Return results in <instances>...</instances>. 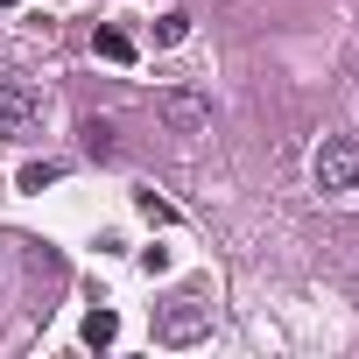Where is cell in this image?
I'll use <instances>...</instances> for the list:
<instances>
[{
    "mask_svg": "<svg viewBox=\"0 0 359 359\" xmlns=\"http://www.w3.org/2000/svg\"><path fill=\"white\" fill-rule=\"evenodd\" d=\"M141 219H155V226H169V219H176V205H169V198H155V191H141Z\"/></svg>",
    "mask_w": 359,
    "mask_h": 359,
    "instance_id": "obj_9",
    "label": "cell"
},
{
    "mask_svg": "<svg viewBox=\"0 0 359 359\" xmlns=\"http://www.w3.org/2000/svg\"><path fill=\"white\" fill-rule=\"evenodd\" d=\"M92 50H99L106 64H134V43H127L120 29H92Z\"/></svg>",
    "mask_w": 359,
    "mask_h": 359,
    "instance_id": "obj_5",
    "label": "cell"
},
{
    "mask_svg": "<svg viewBox=\"0 0 359 359\" xmlns=\"http://www.w3.org/2000/svg\"><path fill=\"white\" fill-rule=\"evenodd\" d=\"M43 127V92L29 78H0V141H29Z\"/></svg>",
    "mask_w": 359,
    "mask_h": 359,
    "instance_id": "obj_2",
    "label": "cell"
},
{
    "mask_svg": "<svg viewBox=\"0 0 359 359\" xmlns=\"http://www.w3.org/2000/svg\"><path fill=\"white\" fill-rule=\"evenodd\" d=\"M78 134H85V155H99V162L113 155V120H85Z\"/></svg>",
    "mask_w": 359,
    "mask_h": 359,
    "instance_id": "obj_8",
    "label": "cell"
},
{
    "mask_svg": "<svg viewBox=\"0 0 359 359\" xmlns=\"http://www.w3.org/2000/svg\"><path fill=\"white\" fill-rule=\"evenodd\" d=\"M184 36H191V15H184V8H169V15L155 22V50H176Z\"/></svg>",
    "mask_w": 359,
    "mask_h": 359,
    "instance_id": "obj_7",
    "label": "cell"
},
{
    "mask_svg": "<svg viewBox=\"0 0 359 359\" xmlns=\"http://www.w3.org/2000/svg\"><path fill=\"white\" fill-rule=\"evenodd\" d=\"M310 184H317L324 198H352V191H359V141H352V134H331V141L317 148Z\"/></svg>",
    "mask_w": 359,
    "mask_h": 359,
    "instance_id": "obj_1",
    "label": "cell"
},
{
    "mask_svg": "<svg viewBox=\"0 0 359 359\" xmlns=\"http://www.w3.org/2000/svg\"><path fill=\"white\" fill-rule=\"evenodd\" d=\"M113 338H120V317H113V310H92V317H85V345H92V352H106Z\"/></svg>",
    "mask_w": 359,
    "mask_h": 359,
    "instance_id": "obj_6",
    "label": "cell"
},
{
    "mask_svg": "<svg viewBox=\"0 0 359 359\" xmlns=\"http://www.w3.org/2000/svg\"><path fill=\"white\" fill-rule=\"evenodd\" d=\"M155 120L176 127V134H205V127H212V99L191 92V85H162V92H155Z\"/></svg>",
    "mask_w": 359,
    "mask_h": 359,
    "instance_id": "obj_3",
    "label": "cell"
},
{
    "mask_svg": "<svg viewBox=\"0 0 359 359\" xmlns=\"http://www.w3.org/2000/svg\"><path fill=\"white\" fill-rule=\"evenodd\" d=\"M43 184H57V162H29L22 169V191H43Z\"/></svg>",
    "mask_w": 359,
    "mask_h": 359,
    "instance_id": "obj_10",
    "label": "cell"
},
{
    "mask_svg": "<svg viewBox=\"0 0 359 359\" xmlns=\"http://www.w3.org/2000/svg\"><path fill=\"white\" fill-rule=\"evenodd\" d=\"M212 331V303H198V296H176L162 317H155V338L162 345H198Z\"/></svg>",
    "mask_w": 359,
    "mask_h": 359,
    "instance_id": "obj_4",
    "label": "cell"
},
{
    "mask_svg": "<svg viewBox=\"0 0 359 359\" xmlns=\"http://www.w3.org/2000/svg\"><path fill=\"white\" fill-rule=\"evenodd\" d=\"M0 8H22V0H0Z\"/></svg>",
    "mask_w": 359,
    "mask_h": 359,
    "instance_id": "obj_11",
    "label": "cell"
}]
</instances>
